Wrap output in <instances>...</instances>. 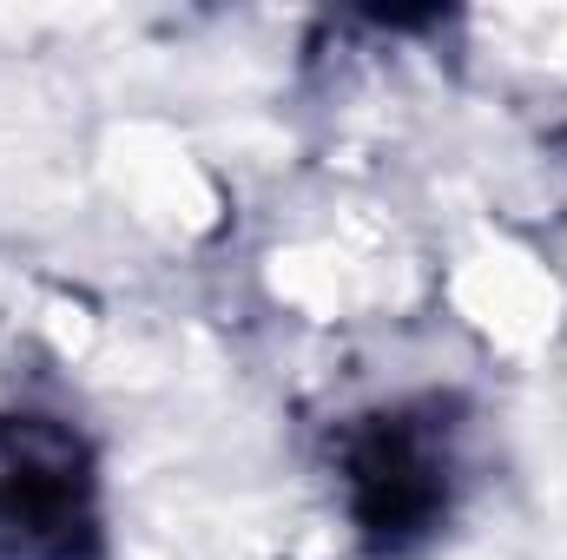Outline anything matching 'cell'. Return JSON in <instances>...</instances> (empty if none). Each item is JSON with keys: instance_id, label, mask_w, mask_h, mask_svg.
<instances>
[{"instance_id": "obj_2", "label": "cell", "mask_w": 567, "mask_h": 560, "mask_svg": "<svg viewBox=\"0 0 567 560\" xmlns=\"http://www.w3.org/2000/svg\"><path fill=\"white\" fill-rule=\"evenodd\" d=\"M100 462L86 435L40 409L0 416V560H100Z\"/></svg>"}, {"instance_id": "obj_1", "label": "cell", "mask_w": 567, "mask_h": 560, "mask_svg": "<svg viewBox=\"0 0 567 560\" xmlns=\"http://www.w3.org/2000/svg\"><path fill=\"white\" fill-rule=\"evenodd\" d=\"M337 475L363 548L383 560L416 554L455 501V422L442 403H396L357 416L343 428Z\"/></svg>"}]
</instances>
